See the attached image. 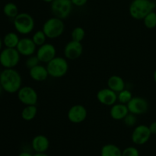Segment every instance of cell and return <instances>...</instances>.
I'll return each instance as SVG.
<instances>
[{"label": "cell", "instance_id": "obj_1", "mask_svg": "<svg viewBox=\"0 0 156 156\" xmlns=\"http://www.w3.org/2000/svg\"><path fill=\"white\" fill-rule=\"evenodd\" d=\"M0 84L6 93H18L21 87L22 78L19 72L15 68L4 69L0 73Z\"/></svg>", "mask_w": 156, "mask_h": 156}, {"label": "cell", "instance_id": "obj_2", "mask_svg": "<svg viewBox=\"0 0 156 156\" xmlns=\"http://www.w3.org/2000/svg\"><path fill=\"white\" fill-rule=\"evenodd\" d=\"M156 4L152 0H133L129 7L130 16L136 20H143L145 17L155 10Z\"/></svg>", "mask_w": 156, "mask_h": 156}, {"label": "cell", "instance_id": "obj_3", "mask_svg": "<svg viewBox=\"0 0 156 156\" xmlns=\"http://www.w3.org/2000/svg\"><path fill=\"white\" fill-rule=\"evenodd\" d=\"M42 30L47 38L56 39L63 34L65 30V24L62 19L53 16L48 18L44 23Z\"/></svg>", "mask_w": 156, "mask_h": 156}, {"label": "cell", "instance_id": "obj_4", "mask_svg": "<svg viewBox=\"0 0 156 156\" xmlns=\"http://www.w3.org/2000/svg\"><path fill=\"white\" fill-rule=\"evenodd\" d=\"M15 29L18 34L26 35L31 33L34 29V19L31 15L27 12L19 13L13 19Z\"/></svg>", "mask_w": 156, "mask_h": 156}, {"label": "cell", "instance_id": "obj_5", "mask_svg": "<svg viewBox=\"0 0 156 156\" xmlns=\"http://www.w3.org/2000/svg\"><path fill=\"white\" fill-rule=\"evenodd\" d=\"M49 76L53 78H61L65 76L69 70V63L66 58L55 57L47 64Z\"/></svg>", "mask_w": 156, "mask_h": 156}, {"label": "cell", "instance_id": "obj_6", "mask_svg": "<svg viewBox=\"0 0 156 156\" xmlns=\"http://www.w3.org/2000/svg\"><path fill=\"white\" fill-rule=\"evenodd\" d=\"M21 54L16 48L5 47L0 51V64L5 69L15 68L20 62Z\"/></svg>", "mask_w": 156, "mask_h": 156}, {"label": "cell", "instance_id": "obj_7", "mask_svg": "<svg viewBox=\"0 0 156 156\" xmlns=\"http://www.w3.org/2000/svg\"><path fill=\"white\" fill-rule=\"evenodd\" d=\"M50 9L53 16L63 20L71 15L73 5L71 0H54L50 4Z\"/></svg>", "mask_w": 156, "mask_h": 156}, {"label": "cell", "instance_id": "obj_8", "mask_svg": "<svg viewBox=\"0 0 156 156\" xmlns=\"http://www.w3.org/2000/svg\"><path fill=\"white\" fill-rule=\"evenodd\" d=\"M17 94H18V100L24 106L37 105L38 95L33 87H29V86L21 87Z\"/></svg>", "mask_w": 156, "mask_h": 156}, {"label": "cell", "instance_id": "obj_9", "mask_svg": "<svg viewBox=\"0 0 156 156\" xmlns=\"http://www.w3.org/2000/svg\"><path fill=\"white\" fill-rule=\"evenodd\" d=\"M151 136H152V133L149 129V127L148 125L142 124L134 128L131 135V139L135 145H143L149 142Z\"/></svg>", "mask_w": 156, "mask_h": 156}, {"label": "cell", "instance_id": "obj_10", "mask_svg": "<svg viewBox=\"0 0 156 156\" xmlns=\"http://www.w3.org/2000/svg\"><path fill=\"white\" fill-rule=\"evenodd\" d=\"M88 116V111L83 105L76 104L69 108L67 113V118L72 123L79 124L83 122Z\"/></svg>", "mask_w": 156, "mask_h": 156}, {"label": "cell", "instance_id": "obj_11", "mask_svg": "<svg viewBox=\"0 0 156 156\" xmlns=\"http://www.w3.org/2000/svg\"><path fill=\"white\" fill-rule=\"evenodd\" d=\"M126 106L129 113L136 116L144 114L149 110V102L141 96H133Z\"/></svg>", "mask_w": 156, "mask_h": 156}, {"label": "cell", "instance_id": "obj_12", "mask_svg": "<svg viewBox=\"0 0 156 156\" xmlns=\"http://www.w3.org/2000/svg\"><path fill=\"white\" fill-rule=\"evenodd\" d=\"M36 56L39 59L40 62L47 64L55 57H56V49L53 44L50 43H45L37 47Z\"/></svg>", "mask_w": 156, "mask_h": 156}, {"label": "cell", "instance_id": "obj_13", "mask_svg": "<svg viewBox=\"0 0 156 156\" xmlns=\"http://www.w3.org/2000/svg\"><path fill=\"white\" fill-rule=\"evenodd\" d=\"M82 53H83V46L82 42H77L73 40L69 41L63 49L64 58L71 61H74L80 58Z\"/></svg>", "mask_w": 156, "mask_h": 156}, {"label": "cell", "instance_id": "obj_14", "mask_svg": "<svg viewBox=\"0 0 156 156\" xmlns=\"http://www.w3.org/2000/svg\"><path fill=\"white\" fill-rule=\"evenodd\" d=\"M96 96L101 104L107 106H112L117 102V93L108 87L98 90Z\"/></svg>", "mask_w": 156, "mask_h": 156}, {"label": "cell", "instance_id": "obj_15", "mask_svg": "<svg viewBox=\"0 0 156 156\" xmlns=\"http://www.w3.org/2000/svg\"><path fill=\"white\" fill-rule=\"evenodd\" d=\"M37 47L34 43L32 38L25 37V38H22L20 39L16 49L19 52L21 56L27 58V57L32 56L36 53L37 49Z\"/></svg>", "mask_w": 156, "mask_h": 156}, {"label": "cell", "instance_id": "obj_16", "mask_svg": "<svg viewBox=\"0 0 156 156\" xmlns=\"http://www.w3.org/2000/svg\"><path fill=\"white\" fill-rule=\"evenodd\" d=\"M31 146L36 153H46L50 147V141L47 136L37 135L32 139Z\"/></svg>", "mask_w": 156, "mask_h": 156}, {"label": "cell", "instance_id": "obj_17", "mask_svg": "<svg viewBox=\"0 0 156 156\" xmlns=\"http://www.w3.org/2000/svg\"><path fill=\"white\" fill-rule=\"evenodd\" d=\"M29 75L33 80L37 82H43L48 78L49 73L47 67L38 64L36 67L29 70Z\"/></svg>", "mask_w": 156, "mask_h": 156}, {"label": "cell", "instance_id": "obj_18", "mask_svg": "<svg viewBox=\"0 0 156 156\" xmlns=\"http://www.w3.org/2000/svg\"><path fill=\"white\" fill-rule=\"evenodd\" d=\"M129 113L127 106L120 102L113 105L110 110V116L114 120H123Z\"/></svg>", "mask_w": 156, "mask_h": 156}, {"label": "cell", "instance_id": "obj_19", "mask_svg": "<svg viewBox=\"0 0 156 156\" xmlns=\"http://www.w3.org/2000/svg\"><path fill=\"white\" fill-rule=\"evenodd\" d=\"M108 87L115 93H118L125 89V81L121 76L118 75H112L108 80Z\"/></svg>", "mask_w": 156, "mask_h": 156}, {"label": "cell", "instance_id": "obj_20", "mask_svg": "<svg viewBox=\"0 0 156 156\" xmlns=\"http://www.w3.org/2000/svg\"><path fill=\"white\" fill-rule=\"evenodd\" d=\"M20 39L21 38H19L17 33L12 32H9L5 35L4 38H3V44L5 45V47H8V48H16Z\"/></svg>", "mask_w": 156, "mask_h": 156}, {"label": "cell", "instance_id": "obj_21", "mask_svg": "<svg viewBox=\"0 0 156 156\" xmlns=\"http://www.w3.org/2000/svg\"><path fill=\"white\" fill-rule=\"evenodd\" d=\"M101 156H122V151L114 144H106L101 149Z\"/></svg>", "mask_w": 156, "mask_h": 156}, {"label": "cell", "instance_id": "obj_22", "mask_svg": "<svg viewBox=\"0 0 156 156\" xmlns=\"http://www.w3.org/2000/svg\"><path fill=\"white\" fill-rule=\"evenodd\" d=\"M37 114V108L36 105L25 106L21 113V116L24 121H31Z\"/></svg>", "mask_w": 156, "mask_h": 156}, {"label": "cell", "instance_id": "obj_23", "mask_svg": "<svg viewBox=\"0 0 156 156\" xmlns=\"http://www.w3.org/2000/svg\"><path fill=\"white\" fill-rule=\"evenodd\" d=\"M3 12L5 16L9 18H12V19H14L19 14L18 6L13 2L6 3L3 7Z\"/></svg>", "mask_w": 156, "mask_h": 156}, {"label": "cell", "instance_id": "obj_24", "mask_svg": "<svg viewBox=\"0 0 156 156\" xmlns=\"http://www.w3.org/2000/svg\"><path fill=\"white\" fill-rule=\"evenodd\" d=\"M133 93L130 90L124 89L121 92L117 93V101L122 104H126L133 99Z\"/></svg>", "mask_w": 156, "mask_h": 156}, {"label": "cell", "instance_id": "obj_25", "mask_svg": "<svg viewBox=\"0 0 156 156\" xmlns=\"http://www.w3.org/2000/svg\"><path fill=\"white\" fill-rule=\"evenodd\" d=\"M85 37V31L82 27H76L71 33V38L73 41L77 42H82Z\"/></svg>", "mask_w": 156, "mask_h": 156}, {"label": "cell", "instance_id": "obj_26", "mask_svg": "<svg viewBox=\"0 0 156 156\" xmlns=\"http://www.w3.org/2000/svg\"><path fill=\"white\" fill-rule=\"evenodd\" d=\"M143 21L146 28L149 29L155 28L156 27V12L155 11L151 12L145 17Z\"/></svg>", "mask_w": 156, "mask_h": 156}, {"label": "cell", "instance_id": "obj_27", "mask_svg": "<svg viewBox=\"0 0 156 156\" xmlns=\"http://www.w3.org/2000/svg\"><path fill=\"white\" fill-rule=\"evenodd\" d=\"M32 40H33L34 43L36 44L37 47H40V46L43 45L46 43L47 38L43 30H38L35 32L32 36Z\"/></svg>", "mask_w": 156, "mask_h": 156}, {"label": "cell", "instance_id": "obj_28", "mask_svg": "<svg viewBox=\"0 0 156 156\" xmlns=\"http://www.w3.org/2000/svg\"><path fill=\"white\" fill-rule=\"evenodd\" d=\"M40 61L39 59L37 58V57L36 56V54H34L32 55V56H30V57H27V58L26 59V61H25V65L26 67H27V68H28L29 70L31 68H33V67H36L37 65H38V64H40Z\"/></svg>", "mask_w": 156, "mask_h": 156}, {"label": "cell", "instance_id": "obj_29", "mask_svg": "<svg viewBox=\"0 0 156 156\" xmlns=\"http://www.w3.org/2000/svg\"><path fill=\"white\" fill-rule=\"evenodd\" d=\"M123 120L125 125H126V126L128 127H133L136 125V116L133 114V113H129Z\"/></svg>", "mask_w": 156, "mask_h": 156}, {"label": "cell", "instance_id": "obj_30", "mask_svg": "<svg viewBox=\"0 0 156 156\" xmlns=\"http://www.w3.org/2000/svg\"><path fill=\"white\" fill-rule=\"evenodd\" d=\"M122 156H140V151L136 147L129 146L122 151Z\"/></svg>", "mask_w": 156, "mask_h": 156}, {"label": "cell", "instance_id": "obj_31", "mask_svg": "<svg viewBox=\"0 0 156 156\" xmlns=\"http://www.w3.org/2000/svg\"><path fill=\"white\" fill-rule=\"evenodd\" d=\"M73 6L76 7H83L88 2V0H71Z\"/></svg>", "mask_w": 156, "mask_h": 156}, {"label": "cell", "instance_id": "obj_32", "mask_svg": "<svg viewBox=\"0 0 156 156\" xmlns=\"http://www.w3.org/2000/svg\"><path fill=\"white\" fill-rule=\"evenodd\" d=\"M149 127L152 135H156V121H154L153 122H152Z\"/></svg>", "mask_w": 156, "mask_h": 156}, {"label": "cell", "instance_id": "obj_33", "mask_svg": "<svg viewBox=\"0 0 156 156\" xmlns=\"http://www.w3.org/2000/svg\"><path fill=\"white\" fill-rule=\"evenodd\" d=\"M18 156H34V154L28 152V151H21V153H19Z\"/></svg>", "mask_w": 156, "mask_h": 156}, {"label": "cell", "instance_id": "obj_34", "mask_svg": "<svg viewBox=\"0 0 156 156\" xmlns=\"http://www.w3.org/2000/svg\"><path fill=\"white\" fill-rule=\"evenodd\" d=\"M34 156H49L48 154L46 153H35Z\"/></svg>", "mask_w": 156, "mask_h": 156}, {"label": "cell", "instance_id": "obj_35", "mask_svg": "<svg viewBox=\"0 0 156 156\" xmlns=\"http://www.w3.org/2000/svg\"><path fill=\"white\" fill-rule=\"evenodd\" d=\"M2 45H3V41H2V39L1 38V37H0V51L2 50Z\"/></svg>", "mask_w": 156, "mask_h": 156}, {"label": "cell", "instance_id": "obj_36", "mask_svg": "<svg viewBox=\"0 0 156 156\" xmlns=\"http://www.w3.org/2000/svg\"><path fill=\"white\" fill-rule=\"evenodd\" d=\"M42 1L44 2H46V3H50V4H51V3L53 2L54 0H42Z\"/></svg>", "mask_w": 156, "mask_h": 156}, {"label": "cell", "instance_id": "obj_37", "mask_svg": "<svg viewBox=\"0 0 156 156\" xmlns=\"http://www.w3.org/2000/svg\"><path fill=\"white\" fill-rule=\"evenodd\" d=\"M153 78H154V81L156 84V70L154 71V74H153Z\"/></svg>", "mask_w": 156, "mask_h": 156}, {"label": "cell", "instance_id": "obj_38", "mask_svg": "<svg viewBox=\"0 0 156 156\" xmlns=\"http://www.w3.org/2000/svg\"><path fill=\"white\" fill-rule=\"evenodd\" d=\"M2 91H4V90H3L1 84H0V96H1V94H2Z\"/></svg>", "mask_w": 156, "mask_h": 156}]
</instances>
